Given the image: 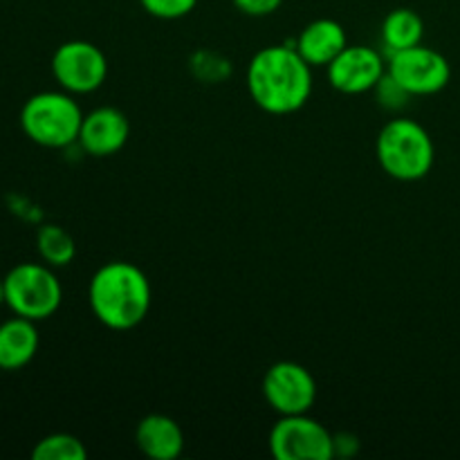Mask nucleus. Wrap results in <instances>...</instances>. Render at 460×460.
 I'll return each mask as SVG.
<instances>
[{
  "mask_svg": "<svg viewBox=\"0 0 460 460\" xmlns=\"http://www.w3.org/2000/svg\"><path fill=\"white\" fill-rule=\"evenodd\" d=\"M247 93L268 115H292L313 94V66L295 45H270L259 49L247 66Z\"/></svg>",
  "mask_w": 460,
  "mask_h": 460,
  "instance_id": "obj_1",
  "label": "nucleus"
},
{
  "mask_svg": "<svg viewBox=\"0 0 460 460\" xmlns=\"http://www.w3.org/2000/svg\"><path fill=\"white\" fill-rule=\"evenodd\" d=\"M151 281L142 268L128 261H111L90 279V310L111 331L137 328L151 310Z\"/></svg>",
  "mask_w": 460,
  "mask_h": 460,
  "instance_id": "obj_2",
  "label": "nucleus"
},
{
  "mask_svg": "<svg viewBox=\"0 0 460 460\" xmlns=\"http://www.w3.org/2000/svg\"><path fill=\"white\" fill-rule=\"evenodd\" d=\"M376 155L389 178L418 182L434 169L436 146L425 126L409 117H395L382 126L376 139Z\"/></svg>",
  "mask_w": 460,
  "mask_h": 460,
  "instance_id": "obj_3",
  "label": "nucleus"
},
{
  "mask_svg": "<svg viewBox=\"0 0 460 460\" xmlns=\"http://www.w3.org/2000/svg\"><path fill=\"white\" fill-rule=\"evenodd\" d=\"M81 121L84 111L66 90L31 94L21 111L22 133L43 148H67L79 142Z\"/></svg>",
  "mask_w": 460,
  "mask_h": 460,
  "instance_id": "obj_4",
  "label": "nucleus"
},
{
  "mask_svg": "<svg viewBox=\"0 0 460 460\" xmlns=\"http://www.w3.org/2000/svg\"><path fill=\"white\" fill-rule=\"evenodd\" d=\"M3 283L4 304L18 317L45 322L61 308V281L48 263H18Z\"/></svg>",
  "mask_w": 460,
  "mask_h": 460,
  "instance_id": "obj_5",
  "label": "nucleus"
},
{
  "mask_svg": "<svg viewBox=\"0 0 460 460\" xmlns=\"http://www.w3.org/2000/svg\"><path fill=\"white\" fill-rule=\"evenodd\" d=\"M268 443L277 460L335 458V436L308 413L279 418L270 431Z\"/></svg>",
  "mask_w": 460,
  "mask_h": 460,
  "instance_id": "obj_6",
  "label": "nucleus"
},
{
  "mask_svg": "<svg viewBox=\"0 0 460 460\" xmlns=\"http://www.w3.org/2000/svg\"><path fill=\"white\" fill-rule=\"evenodd\" d=\"M386 72L411 97H431L443 93L452 79V66L445 54L422 43L389 54Z\"/></svg>",
  "mask_w": 460,
  "mask_h": 460,
  "instance_id": "obj_7",
  "label": "nucleus"
},
{
  "mask_svg": "<svg viewBox=\"0 0 460 460\" xmlns=\"http://www.w3.org/2000/svg\"><path fill=\"white\" fill-rule=\"evenodd\" d=\"M52 76L70 94H90L106 84L108 58L90 40H66L52 54Z\"/></svg>",
  "mask_w": 460,
  "mask_h": 460,
  "instance_id": "obj_8",
  "label": "nucleus"
},
{
  "mask_svg": "<svg viewBox=\"0 0 460 460\" xmlns=\"http://www.w3.org/2000/svg\"><path fill=\"white\" fill-rule=\"evenodd\" d=\"M263 395L279 416H299L317 402V382L304 364L277 362L263 376Z\"/></svg>",
  "mask_w": 460,
  "mask_h": 460,
  "instance_id": "obj_9",
  "label": "nucleus"
},
{
  "mask_svg": "<svg viewBox=\"0 0 460 460\" xmlns=\"http://www.w3.org/2000/svg\"><path fill=\"white\" fill-rule=\"evenodd\" d=\"M328 84L341 94L371 93L386 75L382 52L368 45H346L326 67Z\"/></svg>",
  "mask_w": 460,
  "mask_h": 460,
  "instance_id": "obj_10",
  "label": "nucleus"
},
{
  "mask_svg": "<svg viewBox=\"0 0 460 460\" xmlns=\"http://www.w3.org/2000/svg\"><path fill=\"white\" fill-rule=\"evenodd\" d=\"M130 137V121L119 108L99 106L84 115L79 130V146L93 157L119 153Z\"/></svg>",
  "mask_w": 460,
  "mask_h": 460,
  "instance_id": "obj_11",
  "label": "nucleus"
},
{
  "mask_svg": "<svg viewBox=\"0 0 460 460\" xmlns=\"http://www.w3.org/2000/svg\"><path fill=\"white\" fill-rule=\"evenodd\" d=\"M135 443L144 456L153 460H175L184 452V434L173 418L148 413L135 427Z\"/></svg>",
  "mask_w": 460,
  "mask_h": 460,
  "instance_id": "obj_12",
  "label": "nucleus"
},
{
  "mask_svg": "<svg viewBox=\"0 0 460 460\" xmlns=\"http://www.w3.org/2000/svg\"><path fill=\"white\" fill-rule=\"evenodd\" d=\"M349 45L346 30L332 18H317L301 30L295 49L313 67H328V63Z\"/></svg>",
  "mask_w": 460,
  "mask_h": 460,
  "instance_id": "obj_13",
  "label": "nucleus"
},
{
  "mask_svg": "<svg viewBox=\"0 0 460 460\" xmlns=\"http://www.w3.org/2000/svg\"><path fill=\"white\" fill-rule=\"evenodd\" d=\"M39 328L25 317H12L0 323V371H21L39 353Z\"/></svg>",
  "mask_w": 460,
  "mask_h": 460,
  "instance_id": "obj_14",
  "label": "nucleus"
},
{
  "mask_svg": "<svg viewBox=\"0 0 460 460\" xmlns=\"http://www.w3.org/2000/svg\"><path fill=\"white\" fill-rule=\"evenodd\" d=\"M422 36H425V22H422L420 13L409 7L394 9L386 13L385 22H382V45L389 54L420 45Z\"/></svg>",
  "mask_w": 460,
  "mask_h": 460,
  "instance_id": "obj_15",
  "label": "nucleus"
},
{
  "mask_svg": "<svg viewBox=\"0 0 460 460\" xmlns=\"http://www.w3.org/2000/svg\"><path fill=\"white\" fill-rule=\"evenodd\" d=\"M36 250L40 261L49 268H66L76 256L75 238L61 225H43L36 232Z\"/></svg>",
  "mask_w": 460,
  "mask_h": 460,
  "instance_id": "obj_16",
  "label": "nucleus"
},
{
  "mask_svg": "<svg viewBox=\"0 0 460 460\" xmlns=\"http://www.w3.org/2000/svg\"><path fill=\"white\" fill-rule=\"evenodd\" d=\"M88 449L72 434H49L31 449L34 460H85Z\"/></svg>",
  "mask_w": 460,
  "mask_h": 460,
  "instance_id": "obj_17",
  "label": "nucleus"
},
{
  "mask_svg": "<svg viewBox=\"0 0 460 460\" xmlns=\"http://www.w3.org/2000/svg\"><path fill=\"white\" fill-rule=\"evenodd\" d=\"M144 12L160 21H178L196 9L198 0H139Z\"/></svg>",
  "mask_w": 460,
  "mask_h": 460,
  "instance_id": "obj_18",
  "label": "nucleus"
},
{
  "mask_svg": "<svg viewBox=\"0 0 460 460\" xmlns=\"http://www.w3.org/2000/svg\"><path fill=\"white\" fill-rule=\"evenodd\" d=\"M373 93L377 94V99H380L382 106L389 108V111H400V108L407 106V102L411 99V94H409L407 90H404L402 85H400L398 81L389 75V72L382 76L380 84L373 88Z\"/></svg>",
  "mask_w": 460,
  "mask_h": 460,
  "instance_id": "obj_19",
  "label": "nucleus"
},
{
  "mask_svg": "<svg viewBox=\"0 0 460 460\" xmlns=\"http://www.w3.org/2000/svg\"><path fill=\"white\" fill-rule=\"evenodd\" d=\"M236 9L245 16H270V13L277 12L279 7L283 4V0H234Z\"/></svg>",
  "mask_w": 460,
  "mask_h": 460,
  "instance_id": "obj_20",
  "label": "nucleus"
},
{
  "mask_svg": "<svg viewBox=\"0 0 460 460\" xmlns=\"http://www.w3.org/2000/svg\"><path fill=\"white\" fill-rule=\"evenodd\" d=\"M4 304V283H3V279H0V305Z\"/></svg>",
  "mask_w": 460,
  "mask_h": 460,
  "instance_id": "obj_21",
  "label": "nucleus"
}]
</instances>
